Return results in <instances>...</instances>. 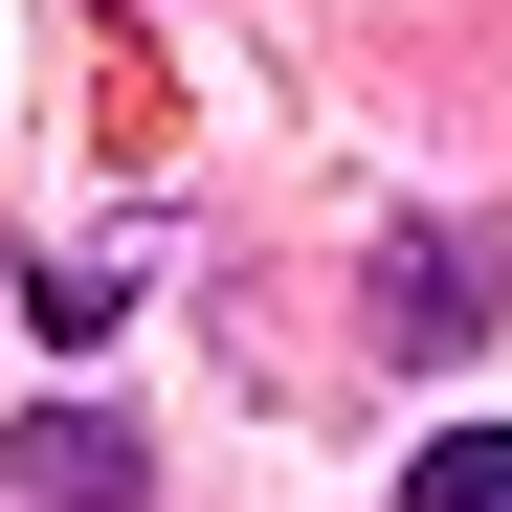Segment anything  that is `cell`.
<instances>
[{
    "instance_id": "1",
    "label": "cell",
    "mask_w": 512,
    "mask_h": 512,
    "mask_svg": "<svg viewBox=\"0 0 512 512\" xmlns=\"http://www.w3.org/2000/svg\"><path fill=\"white\" fill-rule=\"evenodd\" d=\"M0 490H45V512H134L156 446H134V423H90V401H45V423H0Z\"/></svg>"
},
{
    "instance_id": "2",
    "label": "cell",
    "mask_w": 512,
    "mask_h": 512,
    "mask_svg": "<svg viewBox=\"0 0 512 512\" xmlns=\"http://www.w3.org/2000/svg\"><path fill=\"white\" fill-rule=\"evenodd\" d=\"M468 312H490V268H468L446 223H401L379 245V357H468Z\"/></svg>"
},
{
    "instance_id": "3",
    "label": "cell",
    "mask_w": 512,
    "mask_h": 512,
    "mask_svg": "<svg viewBox=\"0 0 512 512\" xmlns=\"http://www.w3.org/2000/svg\"><path fill=\"white\" fill-rule=\"evenodd\" d=\"M401 512H512V446H490V423H468V446H423V468H401Z\"/></svg>"
}]
</instances>
